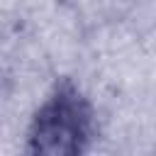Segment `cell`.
<instances>
[{
  "mask_svg": "<svg viewBox=\"0 0 156 156\" xmlns=\"http://www.w3.org/2000/svg\"><path fill=\"white\" fill-rule=\"evenodd\" d=\"M90 127L93 115L85 98L78 93V88L66 85L56 88L54 95H49V100L41 105L34 117L29 139L34 144V151L73 154L80 151L90 139Z\"/></svg>",
  "mask_w": 156,
  "mask_h": 156,
  "instance_id": "1",
  "label": "cell"
}]
</instances>
